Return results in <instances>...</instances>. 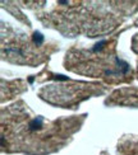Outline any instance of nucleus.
<instances>
[{"instance_id": "nucleus-1", "label": "nucleus", "mask_w": 138, "mask_h": 155, "mask_svg": "<svg viewBox=\"0 0 138 155\" xmlns=\"http://www.w3.org/2000/svg\"><path fill=\"white\" fill-rule=\"evenodd\" d=\"M32 38H34V43L36 45V46H41V45L44 43V36L40 33V32H35Z\"/></svg>"}]
</instances>
